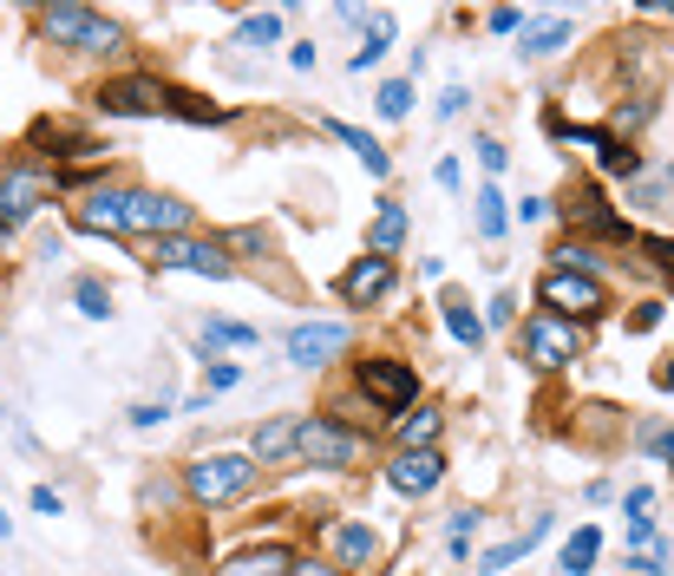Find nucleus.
<instances>
[{"mask_svg": "<svg viewBox=\"0 0 674 576\" xmlns=\"http://www.w3.org/2000/svg\"><path fill=\"white\" fill-rule=\"evenodd\" d=\"M374 105H380V119H406V112H413V85H406V79H386L374 92Z\"/></svg>", "mask_w": 674, "mask_h": 576, "instance_id": "33", "label": "nucleus"}, {"mask_svg": "<svg viewBox=\"0 0 674 576\" xmlns=\"http://www.w3.org/2000/svg\"><path fill=\"white\" fill-rule=\"evenodd\" d=\"M334 295H341L348 308H374V301H386V295H393V263H386V256H361V263H348L341 282H334Z\"/></svg>", "mask_w": 674, "mask_h": 576, "instance_id": "13", "label": "nucleus"}, {"mask_svg": "<svg viewBox=\"0 0 674 576\" xmlns=\"http://www.w3.org/2000/svg\"><path fill=\"white\" fill-rule=\"evenodd\" d=\"M471 223H478V236H485V243H498V236H505L511 210H505V191H498V184H485V191L471 197Z\"/></svg>", "mask_w": 674, "mask_h": 576, "instance_id": "24", "label": "nucleus"}, {"mask_svg": "<svg viewBox=\"0 0 674 576\" xmlns=\"http://www.w3.org/2000/svg\"><path fill=\"white\" fill-rule=\"evenodd\" d=\"M577 144H597L602 171H615V177H635V171H642V151H629L615 132H577Z\"/></svg>", "mask_w": 674, "mask_h": 576, "instance_id": "21", "label": "nucleus"}, {"mask_svg": "<svg viewBox=\"0 0 674 576\" xmlns=\"http://www.w3.org/2000/svg\"><path fill=\"white\" fill-rule=\"evenodd\" d=\"M537 301H543V315H563V321H597L602 308H609V288L597 276H577V269H550L543 282H537Z\"/></svg>", "mask_w": 674, "mask_h": 576, "instance_id": "5", "label": "nucleus"}, {"mask_svg": "<svg viewBox=\"0 0 674 576\" xmlns=\"http://www.w3.org/2000/svg\"><path fill=\"white\" fill-rule=\"evenodd\" d=\"M236 380H242L236 360H204V387H210V393H224V387H236Z\"/></svg>", "mask_w": 674, "mask_h": 576, "instance_id": "36", "label": "nucleus"}, {"mask_svg": "<svg viewBox=\"0 0 674 576\" xmlns=\"http://www.w3.org/2000/svg\"><path fill=\"white\" fill-rule=\"evenodd\" d=\"M295 439H301V413H276V420L256 426L249 459H256V465H289V459H295Z\"/></svg>", "mask_w": 674, "mask_h": 576, "instance_id": "15", "label": "nucleus"}, {"mask_svg": "<svg viewBox=\"0 0 674 576\" xmlns=\"http://www.w3.org/2000/svg\"><path fill=\"white\" fill-rule=\"evenodd\" d=\"M73 301H79V315H85V321H105V315H112V288L98 282V276H79Z\"/></svg>", "mask_w": 674, "mask_h": 576, "instance_id": "31", "label": "nucleus"}, {"mask_svg": "<svg viewBox=\"0 0 674 576\" xmlns=\"http://www.w3.org/2000/svg\"><path fill=\"white\" fill-rule=\"evenodd\" d=\"M543 537H550V517H537V524H530L525 537H511V544H498V551H485V557H478V570H485V576L511 570V564H518V557H530V551H537Z\"/></svg>", "mask_w": 674, "mask_h": 576, "instance_id": "20", "label": "nucleus"}, {"mask_svg": "<svg viewBox=\"0 0 674 576\" xmlns=\"http://www.w3.org/2000/svg\"><path fill=\"white\" fill-rule=\"evenodd\" d=\"M505 157H511V151L498 138H478V164H485V171H505Z\"/></svg>", "mask_w": 674, "mask_h": 576, "instance_id": "41", "label": "nucleus"}, {"mask_svg": "<svg viewBox=\"0 0 674 576\" xmlns=\"http://www.w3.org/2000/svg\"><path fill=\"white\" fill-rule=\"evenodd\" d=\"M92 99H98L105 119H157V112H170V85H164V79H145V72L105 79Z\"/></svg>", "mask_w": 674, "mask_h": 576, "instance_id": "7", "label": "nucleus"}, {"mask_svg": "<svg viewBox=\"0 0 674 576\" xmlns=\"http://www.w3.org/2000/svg\"><path fill=\"white\" fill-rule=\"evenodd\" d=\"M439 308H446V328H452V341H458V348H485V315H471V301H465V295H446Z\"/></svg>", "mask_w": 674, "mask_h": 576, "instance_id": "22", "label": "nucleus"}, {"mask_svg": "<svg viewBox=\"0 0 674 576\" xmlns=\"http://www.w3.org/2000/svg\"><path fill=\"white\" fill-rule=\"evenodd\" d=\"M655 387H662V393H674V354L662 360V367H655Z\"/></svg>", "mask_w": 674, "mask_h": 576, "instance_id": "47", "label": "nucleus"}, {"mask_svg": "<svg viewBox=\"0 0 674 576\" xmlns=\"http://www.w3.org/2000/svg\"><path fill=\"white\" fill-rule=\"evenodd\" d=\"M433 439H439V413H400V452H433Z\"/></svg>", "mask_w": 674, "mask_h": 576, "instance_id": "26", "label": "nucleus"}, {"mask_svg": "<svg viewBox=\"0 0 674 576\" xmlns=\"http://www.w3.org/2000/svg\"><path fill=\"white\" fill-rule=\"evenodd\" d=\"M668 282H674V276H668Z\"/></svg>", "mask_w": 674, "mask_h": 576, "instance_id": "49", "label": "nucleus"}, {"mask_svg": "<svg viewBox=\"0 0 674 576\" xmlns=\"http://www.w3.org/2000/svg\"><path fill=\"white\" fill-rule=\"evenodd\" d=\"M400 243H406V210H400L393 197H380V216H374V229H367V256H386V263H393Z\"/></svg>", "mask_w": 674, "mask_h": 576, "instance_id": "19", "label": "nucleus"}, {"mask_svg": "<svg viewBox=\"0 0 674 576\" xmlns=\"http://www.w3.org/2000/svg\"><path fill=\"white\" fill-rule=\"evenodd\" d=\"M518 348H525V360L537 367V373H557V367H570V360L583 354V328L537 308V315L525 321V341H518Z\"/></svg>", "mask_w": 674, "mask_h": 576, "instance_id": "4", "label": "nucleus"}, {"mask_svg": "<svg viewBox=\"0 0 674 576\" xmlns=\"http://www.w3.org/2000/svg\"><path fill=\"white\" fill-rule=\"evenodd\" d=\"M471 531H478V511H452V557H471Z\"/></svg>", "mask_w": 674, "mask_h": 576, "instance_id": "35", "label": "nucleus"}, {"mask_svg": "<svg viewBox=\"0 0 674 576\" xmlns=\"http://www.w3.org/2000/svg\"><path fill=\"white\" fill-rule=\"evenodd\" d=\"M46 197H53V177H46V171H33V164H13V171L0 177V236H7V229H20V223H33Z\"/></svg>", "mask_w": 674, "mask_h": 576, "instance_id": "10", "label": "nucleus"}, {"mask_svg": "<svg viewBox=\"0 0 674 576\" xmlns=\"http://www.w3.org/2000/svg\"><path fill=\"white\" fill-rule=\"evenodd\" d=\"M328 544H334V570H374L380 564V531L374 524H354V517H348V524H328Z\"/></svg>", "mask_w": 674, "mask_h": 576, "instance_id": "14", "label": "nucleus"}, {"mask_svg": "<svg viewBox=\"0 0 674 576\" xmlns=\"http://www.w3.org/2000/svg\"><path fill=\"white\" fill-rule=\"evenodd\" d=\"M295 459L301 465H328V472H354V465L367 459V432L341 426L334 413H314V420H301Z\"/></svg>", "mask_w": 674, "mask_h": 576, "instance_id": "1", "label": "nucleus"}, {"mask_svg": "<svg viewBox=\"0 0 674 576\" xmlns=\"http://www.w3.org/2000/svg\"><path fill=\"white\" fill-rule=\"evenodd\" d=\"M328 132H334V138L348 144V151H354V157H361V164H367L374 177H386V171H393V157L380 151V138H367L361 125H341V119H328Z\"/></svg>", "mask_w": 674, "mask_h": 576, "instance_id": "23", "label": "nucleus"}, {"mask_svg": "<svg viewBox=\"0 0 674 576\" xmlns=\"http://www.w3.org/2000/svg\"><path fill=\"white\" fill-rule=\"evenodd\" d=\"M354 380H361V393L374 400L380 413H413V400H419V373L406 367V360H386V354H374V360H361L354 367Z\"/></svg>", "mask_w": 674, "mask_h": 576, "instance_id": "6", "label": "nucleus"}, {"mask_svg": "<svg viewBox=\"0 0 674 576\" xmlns=\"http://www.w3.org/2000/svg\"><path fill=\"white\" fill-rule=\"evenodd\" d=\"M190 229V204L164 197V191H125V236H184Z\"/></svg>", "mask_w": 674, "mask_h": 576, "instance_id": "9", "label": "nucleus"}, {"mask_svg": "<svg viewBox=\"0 0 674 576\" xmlns=\"http://www.w3.org/2000/svg\"><path fill=\"white\" fill-rule=\"evenodd\" d=\"M33 511H40V517H60V511H66V498H60L53 485H33Z\"/></svg>", "mask_w": 674, "mask_h": 576, "instance_id": "39", "label": "nucleus"}, {"mask_svg": "<svg viewBox=\"0 0 674 576\" xmlns=\"http://www.w3.org/2000/svg\"><path fill=\"white\" fill-rule=\"evenodd\" d=\"M7 531H13V517H7V511H0V537H7Z\"/></svg>", "mask_w": 674, "mask_h": 576, "instance_id": "48", "label": "nucleus"}, {"mask_svg": "<svg viewBox=\"0 0 674 576\" xmlns=\"http://www.w3.org/2000/svg\"><path fill=\"white\" fill-rule=\"evenodd\" d=\"M170 119H190V125H224L229 112H224V105H210V99H197V92H177V85H170Z\"/></svg>", "mask_w": 674, "mask_h": 576, "instance_id": "28", "label": "nucleus"}, {"mask_svg": "<svg viewBox=\"0 0 674 576\" xmlns=\"http://www.w3.org/2000/svg\"><path fill=\"white\" fill-rule=\"evenodd\" d=\"M40 27H46V40H60V47H73V53H118L125 47V33H118V20H105L98 7H46L40 13Z\"/></svg>", "mask_w": 674, "mask_h": 576, "instance_id": "3", "label": "nucleus"}, {"mask_svg": "<svg viewBox=\"0 0 674 576\" xmlns=\"http://www.w3.org/2000/svg\"><path fill=\"white\" fill-rule=\"evenodd\" d=\"M655 328H662V308H655V301H642V308L629 315V335H655Z\"/></svg>", "mask_w": 674, "mask_h": 576, "instance_id": "38", "label": "nucleus"}, {"mask_svg": "<svg viewBox=\"0 0 674 576\" xmlns=\"http://www.w3.org/2000/svg\"><path fill=\"white\" fill-rule=\"evenodd\" d=\"M511 308H518L511 295H491V308H485V321H511Z\"/></svg>", "mask_w": 674, "mask_h": 576, "instance_id": "45", "label": "nucleus"}, {"mask_svg": "<svg viewBox=\"0 0 674 576\" xmlns=\"http://www.w3.org/2000/svg\"><path fill=\"white\" fill-rule=\"evenodd\" d=\"M393 47V13L380 7V13H367V47L354 53V72H367V66H380V53Z\"/></svg>", "mask_w": 674, "mask_h": 576, "instance_id": "27", "label": "nucleus"}, {"mask_svg": "<svg viewBox=\"0 0 674 576\" xmlns=\"http://www.w3.org/2000/svg\"><path fill=\"white\" fill-rule=\"evenodd\" d=\"M557 256V269H577V276H597V249L590 243H563V249H550Z\"/></svg>", "mask_w": 674, "mask_h": 576, "instance_id": "34", "label": "nucleus"}, {"mask_svg": "<svg viewBox=\"0 0 674 576\" xmlns=\"http://www.w3.org/2000/svg\"><path fill=\"white\" fill-rule=\"evenodd\" d=\"M642 452H655V459L674 472V432L668 426H642Z\"/></svg>", "mask_w": 674, "mask_h": 576, "instance_id": "37", "label": "nucleus"}, {"mask_svg": "<svg viewBox=\"0 0 674 576\" xmlns=\"http://www.w3.org/2000/svg\"><path fill=\"white\" fill-rule=\"evenodd\" d=\"M485 27H491V33H518V27H525V13H518V7H491V20H485Z\"/></svg>", "mask_w": 674, "mask_h": 576, "instance_id": "40", "label": "nucleus"}, {"mask_svg": "<svg viewBox=\"0 0 674 576\" xmlns=\"http://www.w3.org/2000/svg\"><path fill=\"white\" fill-rule=\"evenodd\" d=\"M649 504H655V492H649V485H635V492L622 498V511H629V524H635V517H649Z\"/></svg>", "mask_w": 674, "mask_h": 576, "instance_id": "42", "label": "nucleus"}, {"mask_svg": "<svg viewBox=\"0 0 674 576\" xmlns=\"http://www.w3.org/2000/svg\"><path fill=\"white\" fill-rule=\"evenodd\" d=\"M439 479H446L439 445H433V452H393V459H386V485H393L400 498H426V492H439Z\"/></svg>", "mask_w": 674, "mask_h": 576, "instance_id": "12", "label": "nucleus"}, {"mask_svg": "<svg viewBox=\"0 0 674 576\" xmlns=\"http://www.w3.org/2000/svg\"><path fill=\"white\" fill-rule=\"evenodd\" d=\"M570 33H577L570 20H543V27H530V33H525V47H518V53H525V60H550V53H563V47H570Z\"/></svg>", "mask_w": 674, "mask_h": 576, "instance_id": "25", "label": "nucleus"}, {"mask_svg": "<svg viewBox=\"0 0 674 576\" xmlns=\"http://www.w3.org/2000/svg\"><path fill=\"white\" fill-rule=\"evenodd\" d=\"M256 341H262V335H256L249 321H210V328H204V348H256Z\"/></svg>", "mask_w": 674, "mask_h": 576, "instance_id": "32", "label": "nucleus"}, {"mask_svg": "<svg viewBox=\"0 0 674 576\" xmlns=\"http://www.w3.org/2000/svg\"><path fill=\"white\" fill-rule=\"evenodd\" d=\"M518 216H525V223H537V216H550V204H543V197H525V204H518Z\"/></svg>", "mask_w": 674, "mask_h": 576, "instance_id": "46", "label": "nucleus"}, {"mask_svg": "<svg viewBox=\"0 0 674 576\" xmlns=\"http://www.w3.org/2000/svg\"><path fill=\"white\" fill-rule=\"evenodd\" d=\"M236 40H242V47H276V40H282V13H276V7L249 13V20L236 27Z\"/></svg>", "mask_w": 674, "mask_h": 576, "instance_id": "30", "label": "nucleus"}, {"mask_svg": "<svg viewBox=\"0 0 674 576\" xmlns=\"http://www.w3.org/2000/svg\"><path fill=\"white\" fill-rule=\"evenodd\" d=\"M289 576H348V570H334V564H321V557H295Z\"/></svg>", "mask_w": 674, "mask_h": 576, "instance_id": "43", "label": "nucleus"}, {"mask_svg": "<svg viewBox=\"0 0 674 576\" xmlns=\"http://www.w3.org/2000/svg\"><path fill=\"white\" fill-rule=\"evenodd\" d=\"M289 564H295V557H289L282 544H256V551H236L217 576H289Z\"/></svg>", "mask_w": 674, "mask_h": 576, "instance_id": "18", "label": "nucleus"}, {"mask_svg": "<svg viewBox=\"0 0 674 576\" xmlns=\"http://www.w3.org/2000/svg\"><path fill=\"white\" fill-rule=\"evenodd\" d=\"M73 223L92 236H125V191H85L73 204Z\"/></svg>", "mask_w": 674, "mask_h": 576, "instance_id": "16", "label": "nucleus"}, {"mask_svg": "<svg viewBox=\"0 0 674 576\" xmlns=\"http://www.w3.org/2000/svg\"><path fill=\"white\" fill-rule=\"evenodd\" d=\"M256 459L249 452H210V459H197V465H184V492L197 504H236L249 485H256Z\"/></svg>", "mask_w": 674, "mask_h": 576, "instance_id": "2", "label": "nucleus"}, {"mask_svg": "<svg viewBox=\"0 0 674 576\" xmlns=\"http://www.w3.org/2000/svg\"><path fill=\"white\" fill-rule=\"evenodd\" d=\"M597 551H602V531H597V524H583V531H577V537L563 544V570L583 576L590 564H597Z\"/></svg>", "mask_w": 674, "mask_h": 576, "instance_id": "29", "label": "nucleus"}, {"mask_svg": "<svg viewBox=\"0 0 674 576\" xmlns=\"http://www.w3.org/2000/svg\"><path fill=\"white\" fill-rule=\"evenodd\" d=\"M458 112H465V85H446L439 92V119H458Z\"/></svg>", "mask_w": 674, "mask_h": 576, "instance_id": "44", "label": "nucleus"}, {"mask_svg": "<svg viewBox=\"0 0 674 576\" xmlns=\"http://www.w3.org/2000/svg\"><path fill=\"white\" fill-rule=\"evenodd\" d=\"M145 263H151V269H190V276H217V282L229 276V256H224V243H217V236H204V243H197V236H157Z\"/></svg>", "mask_w": 674, "mask_h": 576, "instance_id": "8", "label": "nucleus"}, {"mask_svg": "<svg viewBox=\"0 0 674 576\" xmlns=\"http://www.w3.org/2000/svg\"><path fill=\"white\" fill-rule=\"evenodd\" d=\"M563 223H570V229H597V236H629V223H622V216L602 204L597 184H583V191L563 204Z\"/></svg>", "mask_w": 674, "mask_h": 576, "instance_id": "17", "label": "nucleus"}, {"mask_svg": "<svg viewBox=\"0 0 674 576\" xmlns=\"http://www.w3.org/2000/svg\"><path fill=\"white\" fill-rule=\"evenodd\" d=\"M348 341H354V335H348V321H301V328H289V341H282V348H289L295 367H328L334 354H348Z\"/></svg>", "mask_w": 674, "mask_h": 576, "instance_id": "11", "label": "nucleus"}]
</instances>
